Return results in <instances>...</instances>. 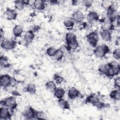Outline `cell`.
Here are the masks:
<instances>
[{
    "instance_id": "6da1fadb",
    "label": "cell",
    "mask_w": 120,
    "mask_h": 120,
    "mask_svg": "<svg viewBox=\"0 0 120 120\" xmlns=\"http://www.w3.org/2000/svg\"><path fill=\"white\" fill-rule=\"evenodd\" d=\"M99 73L109 78H113L119 75L120 66L117 61H111L100 65L98 68Z\"/></svg>"
},
{
    "instance_id": "7a4b0ae2",
    "label": "cell",
    "mask_w": 120,
    "mask_h": 120,
    "mask_svg": "<svg viewBox=\"0 0 120 120\" xmlns=\"http://www.w3.org/2000/svg\"><path fill=\"white\" fill-rule=\"evenodd\" d=\"M65 45L67 50L70 51L76 49L79 45L76 35L72 32H67L65 36Z\"/></svg>"
},
{
    "instance_id": "3957f363",
    "label": "cell",
    "mask_w": 120,
    "mask_h": 120,
    "mask_svg": "<svg viewBox=\"0 0 120 120\" xmlns=\"http://www.w3.org/2000/svg\"><path fill=\"white\" fill-rule=\"evenodd\" d=\"M85 102L86 104H90L99 109L103 108L105 106V103L102 102L98 96L94 93L88 96L86 98Z\"/></svg>"
},
{
    "instance_id": "277c9868",
    "label": "cell",
    "mask_w": 120,
    "mask_h": 120,
    "mask_svg": "<svg viewBox=\"0 0 120 120\" xmlns=\"http://www.w3.org/2000/svg\"><path fill=\"white\" fill-rule=\"evenodd\" d=\"M2 106L8 108L12 113L17 106V103L15 98L14 96H9L2 100L0 102Z\"/></svg>"
},
{
    "instance_id": "5b68a950",
    "label": "cell",
    "mask_w": 120,
    "mask_h": 120,
    "mask_svg": "<svg viewBox=\"0 0 120 120\" xmlns=\"http://www.w3.org/2000/svg\"><path fill=\"white\" fill-rule=\"evenodd\" d=\"M93 54L98 58H102L105 57L107 54L110 52L109 47L105 45L102 44L97 45L93 50Z\"/></svg>"
},
{
    "instance_id": "8992f818",
    "label": "cell",
    "mask_w": 120,
    "mask_h": 120,
    "mask_svg": "<svg viewBox=\"0 0 120 120\" xmlns=\"http://www.w3.org/2000/svg\"><path fill=\"white\" fill-rule=\"evenodd\" d=\"M99 22L100 23L101 30L111 32L115 28L112 21L107 16L100 19Z\"/></svg>"
},
{
    "instance_id": "52a82bcc",
    "label": "cell",
    "mask_w": 120,
    "mask_h": 120,
    "mask_svg": "<svg viewBox=\"0 0 120 120\" xmlns=\"http://www.w3.org/2000/svg\"><path fill=\"white\" fill-rule=\"evenodd\" d=\"M16 45V41L13 39L4 38L0 41V46L5 50H12L15 48Z\"/></svg>"
},
{
    "instance_id": "ba28073f",
    "label": "cell",
    "mask_w": 120,
    "mask_h": 120,
    "mask_svg": "<svg viewBox=\"0 0 120 120\" xmlns=\"http://www.w3.org/2000/svg\"><path fill=\"white\" fill-rule=\"evenodd\" d=\"M86 39L89 44L93 47H96L97 46L99 36L98 32L96 31H92L89 32L86 36Z\"/></svg>"
},
{
    "instance_id": "9c48e42d",
    "label": "cell",
    "mask_w": 120,
    "mask_h": 120,
    "mask_svg": "<svg viewBox=\"0 0 120 120\" xmlns=\"http://www.w3.org/2000/svg\"><path fill=\"white\" fill-rule=\"evenodd\" d=\"M13 81V78L9 75L7 74L1 75L0 76V85L3 89H6L12 85Z\"/></svg>"
},
{
    "instance_id": "30bf717a",
    "label": "cell",
    "mask_w": 120,
    "mask_h": 120,
    "mask_svg": "<svg viewBox=\"0 0 120 120\" xmlns=\"http://www.w3.org/2000/svg\"><path fill=\"white\" fill-rule=\"evenodd\" d=\"M37 111L31 106L27 107L22 113V116L26 119H35Z\"/></svg>"
},
{
    "instance_id": "8fae6325",
    "label": "cell",
    "mask_w": 120,
    "mask_h": 120,
    "mask_svg": "<svg viewBox=\"0 0 120 120\" xmlns=\"http://www.w3.org/2000/svg\"><path fill=\"white\" fill-rule=\"evenodd\" d=\"M13 113L7 107L2 106L0 108V120H10L12 118Z\"/></svg>"
},
{
    "instance_id": "7c38bea8",
    "label": "cell",
    "mask_w": 120,
    "mask_h": 120,
    "mask_svg": "<svg viewBox=\"0 0 120 120\" xmlns=\"http://www.w3.org/2000/svg\"><path fill=\"white\" fill-rule=\"evenodd\" d=\"M84 15L82 11L80 10H76L73 12L71 15V18L75 23H81L84 19Z\"/></svg>"
},
{
    "instance_id": "4fadbf2b",
    "label": "cell",
    "mask_w": 120,
    "mask_h": 120,
    "mask_svg": "<svg viewBox=\"0 0 120 120\" xmlns=\"http://www.w3.org/2000/svg\"><path fill=\"white\" fill-rule=\"evenodd\" d=\"M4 15L8 21L15 20L17 17V13L16 11L10 8H6Z\"/></svg>"
},
{
    "instance_id": "5bb4252c",
    "label": "cell",
    "mask_w": 120,
    "mask_h": 120,
    "mask_svg": "<svg viewBox=\"0 0 120 120\" xmlns=\"http://www.w3.org/2000/svg\"><path fill=\"white\" fill-rule=\"evenodd\" d=\"M86 18L88 22L91 24L93 22L99 21L100 20L98 14L94 10H91L88 13Z\"/></svg>"
},
{
    "instance_id": "9a60e30c",
    "label": "cell",
    "mask_w": 120,
    "mask_h": 120,
    "mask_svg": "<svg viewBox=\"0 0 120 120\" xmlns=\"http://www.w3.org/2000/svg\"><path fill=\"white\" fill-rule=\"evenodd\" d=\"M81 95L80 91L75 87L70 88L68 91V97L69 99L73 100L80 97Z\"/></svg>"
},
{
    "instance_id": "2e32d148",
    "label": "cell",
    "mask_w": 120,
    "mask_h": 120,
    "mask_svg": "<svg viewBox=\"0 0 120 120\" xmlns=\"http://www.w3.org/2000/svg\"><path fill=\"white\" fill-rule=\"evenodd\" d=\"M35 35L34 31L32 30H28L25 32L23 35V40L26 43H30L35 38Z\"/></svg>"
},
{
    "instance_id": "e0dca14e",
    "label": "cell",
    "mask_w": 120,
    "mask_h": 120,
    "mask_svg": "<svg viewBox=\"0 0 120 120\" xmlns=\"http://www.w3.org/2000/svg\"><path fill=\"white\" fill-rule=\"evenodd\" d=\"M30 4L29 0H17L14 1V7L18 10H22L24 7Z\"/></svg>"
},
{
    "instance_id": "ac0fdd59",
    "label": "cell",
    "mask_w": 120,
    "mask_h": 120,
    "mask_svg": "<svg viewBox=\"0 0 120 120\" xmlns=\"http://www.w3.org/2000/svg\"><path fill=\"white\" fill-rule=\"evenodd\" d=\"M24 28L20 24L15 25L12 30L13 34L15 38H19L21 37L22 35V34L23 32Z\"/></svg>"
},
{
    "instance_id": "d6986e66",
    "label": "cell",
    "mask_w": 120,
    "mask_h": 120,
    "mask_svg": "<svg viewBox=\"0 0 120 120\" xmlns=\"http://www.w3.org/2000/svg\"><path fill=\"white\" fill-rule=\"evenodd\" d=\"M118 8L119 4L118 2L116 1H112L109 7L106 9L107 11V16L118 12Z\"/></svg>"
},
{
    "instance_id": "ffe728a7",
    "label": "cell",
    "mask_w": 120,
    "mask_h": 120,
    "mask_svg": "<svg viewBox=\"0 0 120 120\" xmlns=\"http://www.w3.org/2000/svg\"><path fill=\"white\" fill-rule=\"evenodd\" d=\"M34 8L38 10H43L46 7V3L45 0H35L33 3Z\"/></svg>"
},
{
    "instance_id": "44dd1931",
    "label": "cell",
    "mask_w": 120,
    "mask_h": 120,
    "mask_svg": "<svg viewBox=\"0 0 120 120\" xmlns=\"http://www.w3.org/2000/svg\"><path fill=\"white\" fill-rule=\"evenodd\" d=\"M58 105L63 110H69L70 108V105L68 102L63 98L58 100Z\"/></svg>"
},
{
    "instance_id": "7402d4cb",
    "label": "cell",
    "mask_w": 120,
    "mask_h": 120,
    "mask_svg": "<svg viewBox=\"0 0 120 120\" xmlns=\"http://www.w3.org/2000/svg\"><path fill=\"white\" fill-rule=\"evenodd\" d=\"M100 35L102 40L105 41L110 42L112 40V33L110 31L101 30L100 31Z\"/></svg>"
},
{
    "instance_id": "603a6c76",
    "label": "cell",
    "mask_w": 120,
    "mask_h": 120,
    "mask_svg": "<svg viewBox=\"0 0 120 120\" xmlns=\"http://www.w3.org/2000/svg\"><path fill=\"white\" fill-rule=\"evenodd\" d=\"M0 65L1 67L4 68H9L11 64L9 63L8 58L4 55H1L0 57Z\"/></svg>"
},
{
    "instance_id": "cb8c5ba5",
    "label": "cell",
    "mask_w": 120,
    "mask_h": 120,
    "mask_svg": "<svg viewBox=\"0 0 120 120\" xmlns=\"http://www.w3.org/2000/svg\"><path fill=\"white\" fill-rule=\"evenodd\" d=\"M63 24L67 29H70L74 27L75 22L71 17H66L64 19Z\"/></svg>"
},
{
    "instance_id": "d4e9b609",
    "label": "cell",
    "mask_w": 120,
    "mask_h": 120,
    "mask_svg": "<svg viewBox=\"0 0 120 120\" xmlns=\"http://www.w3.org/2000/svg\"><path fill=\"white\" fill-rule=\"evenodd\" d=\"M110 98L114 101H119L120 100V89H115L112 90L109 94Z\"/></svg>"
},
{
    "instance_id": "484cf974",
    "label": "cell",
    "mask_w": 120,
    "mask_h": 120,
    "mask_svg": "<svg viewBox=\"0 0 120 120\" xmlns=\"http://www.w3.org/2000/svg\"><path fill=\"white\" fill-rule=\"evenodd\" d=\"M54 96L58 99L62 98L65 95V90L61 87H57L53 92Z\"/></svg>"
},
{
    "instance_id": "4316f807",
    "label": "cell",
    "mask_w": 120,
    "mask_h": 120,
    "mask_svg": "<svg viewBox=\"0 0 120 120\" xmlns=\"http://www.w3.org/2000/svg\"><path fill=\"white\" fill-rule=\"evenodd\" d=\"M45 88L47 91L53 92L57 87L56 83L53 81H49L45 84Z\"/></svg>"
},
{
    "instance_id": "83f0119b",
    "label": "cell",
    "mask_w": 120,
    "mask_h": 120,
    "mask_svg": "<svg viewBox=\"0 0 120 120\" xmlns=\"http://www.w3.org/2000/svg\"><path fill=\"white\" fill-rule=\"evenodd\" d=\"M25 91L32 95L35 94L37 92V87L34 84L30 83L27 85L25 88Z\"/></svg>"
},
{
    "instance_id": "f1b7e54d",
    "label": "cell",
    "mask_w": 120,
    "mask_h": 120,
    "mask_svg": "<svg viewBox=\"0 0 120 120\" xmlns=\"http://www.w3.org/2000/svg\"><path fill=\"white\" fill-rule=\"evenodd\" d=\"M64 55V52L61 49H57L56 52L53 56L54 59L56 60V61H60L61 60Z\"/></svg>"
},
{
    "instance_id": "f546056e",
    "label": "cell",
    "mask_w": 120,
    "mask_h": 120,
    "mask_svg": "<svg viewBox=\"0 0 120 120\" xmlns=\"http://www.w3.org/2000/svg\"><path fill=\"white\" fill-rule=\"evenodd\" d=\"M53 79L54 80L53 81L57 84H61L64 81V78L62 76L58 74H54L53 76Z\"/></svg>"
},
{
    "instance_id": "4dcf8cb0",
    "label": "cell",
    "mask_w": 120,
    "mask_h": 120,
    "mask_svg": "<svg viewBox=\"0 0 120 120\" xmlns=\"http://www.w3.org/2000/svg\"><path fill=\"white\" fill-rule=\"evenodd\" d=\"M56 51H57V49L55 47L51 46L47 49L46 53L48 56H49L50 57H53V56H54V55L56 52Z\"/></svg>"
},
{
    "instance_id": "1f68e13d",
    "label": "cell",
    "mask_w": 120,
    "mask_h": 120,
    "mask_svg": "<svg viewBox=\"0 0 120 120\" xmlns=\"http://www.w3.org/2000/svg\"><path fill=\"white\" fill-rule=\"evenodd\" d=\"M112 56L116 60H119L120 59V49L119 48H117L113 51Z\"/></svg>"
},
{
    "instance_id": "d6a6232c",
    "label": "cell",
    "mask_w": 120,
    "mask_h": 120,
    "mask_svg": "<svg viewBox=\"0 0 120 120\" xmlns=\"http://www.w3.org/2000/svg\"><path fill=\"white\" fill-rule=\"evenodd\" d=\"M113 86L115 89H120V77L119 76H116L114 79Z\"/></svg>"
},
{
    "instance_id": "836d02e7",
    "label": "cell",
    "mask_w": 120,
    "mask_h": 120,
    "mask_svg": "<svg viewBox=\"0 0 120 120\" xmlns=\"http://www.w3.org/2000/svg\"><path fill=\"white\" fill-rule=\"evenodd\" d=\"M93 2H94V1L91 0H85L82 1V4L84 5V6L85 8H90L92 6Z\"/></svg>"
},
{
    "instance_id": "e575fe53",
    "label": "cell",
    "mask_w": 120,
    "mask_h": 120,
    "mask_svg": "<svg viewBox=\"0 0 120 120\" xmlns=\"http://www.w3.org/2000/svg\"><path fill=\"white\" fill-rule=\"evenodd\" d=\"M82 26L83 29L87 30V29H90L92 27V24L88 22H84L83 23H82Z\"/></svg>"
},
{
    "instance_id": "d590c367",
    "label": "cell",
    "mask_w": 120,
    "mask_h": 120,
    "mask_svg": "<svg viewBox=\"0 0 120 120\" xmlns=\"http://www.w3.org/2000/svg\"><path fill=\"white\" fill-rule=\"evenodd\" d=\"M112 1H107V0H105L102 3V6L105 8L106 9L109 7V6L111 5V4L112 3Z\"/></svg>"
},
{
    "instance_id": "8d00e7d4",
    "label": "cell",
    "mask_w": 120,
    "mask_h": 120,
    "mask_svg": "<svg viewBox=\"0 0 120 120\" xmlns=\"http://www.w3.org/2000/svg\"><path fill=\"white\" fill-rule=\"evenodd\" d=\"M0 41L2 40L3 38H4V31L2 30V28L0 29Z\"/></svg>"
},
{
    "instance_id": "74e56055",
    "label": "cell",
    "mask_w": 120,
    "mask_h": 120,
    "mask_svg": "<svg viewBox=\"0 0 120 120\" xmlns=\"http://www.w3.org/2000/svg\"><path fill=\"white\" fill-rule=\"evenodd\" d=\"M51 5H56L58 4V1L57 0H51L49 1Z\"/></svg>"
},
{
    "instance_id": "f35d334b",
    "label": "cell",
    "mask_w": 120,
    "mask_h": 120,
    "mask_svg": "<svg viewBox=\"0 0 120 120\" xmlns=\"http://www.w3.org/2000/svg\"><path fill=\"white\" fill-rule=\"evenodd\" d=\"M78 2V1H77V0H73V1H72V4L73 5H77Z\"/></svg>"
}]
</instances>
